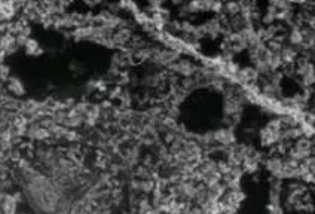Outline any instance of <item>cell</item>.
<instances>
[{
  "label": "cell",
  "instance_id": "10",
  "mask_svg": "<svg viewBox=\"0 0 315 214\" xmlns=\"http://www.w3.org/2000/svg\"><path fill=\"white\" fill-rule=\"evenodd\" d=\"M24 48H25V52L28 54V55H40L42 52H43V49L39 46V43L34 40V39H28L27 42H25V45H24Z\"/></svg>",
  "mask_w": 315,
  "mask_h": 214
},
{
  "label": "cell",
  "instance_id": "2",
  "mask_svg": "<svg viewBox=\"0 0 315 214\" xmlns=\"http://www.w3.org/2000/svg\"><path fill=\"white\" fill-rule=\"evenodd\" d=\"M214 143H218L221 146H233L235 144V134L230 128H221L212 132Z\"/></svg>",
  "mask_w": 315,
  "mask_h": 214
},
{
  "label": "cell",
  "instance_id": "7",
  "mask_svg": "<svg viewBox=\"0 0 315 214\" xmlns=\"http://www.w3.org/2000/svg\"><path fill=\"white\" fill-rule=\"evenodd\" d=\"M289 43L295 48H301L302 42H304V36H302V28L299 27H293L289 33Z\"/></svg>",
  "mask_w": 315,
  "mask_h": 214
},
{
  "label": "cell",
  "instance_id": "11",
  "mask_svg": "<svg viewBox=\"0 0 315 214\" xmlns=\"http://www.w3.org/2000/svg\"><path fill=\"white\" fill-rule=\"evenodd\" d=\"M15 213V200L9 197L3 203V214H13Z\"/></svg>",
  "mask_w": 315,
  "mask_h": 214
},
{
  "label": "cell",
  "instance_id": "5",
  "mask_svg": "<svg viewBox=\"0 0 315 214\" xmlns=\"http://www.w3.org/2000/svg\"><path fill=\"white\" fill-rule=\"evenodd\" d=\"M280 55H281V60H283L284 64H295L296 60H298V51L292 45H289V46L284 45V48L281 49Z\"/></svg>",
  "mask_w": 315,
  "mask_h": 214
},
{
  "label": "cell",
  "instance_id": "1",
  "mask_svg": "<svg viewBox=\"0 0 315 214\" xmlns=\"http://www.w3.org/2000/svg\"><path fill=\"white\" fill-rule=\"evenodd\" d=\"M283 122L281 117H274L271 119L266 126H263L259 132V138L263 147H274L275 144H278L281 141V135H283Z\"/></svg>",
  "mask_w": 315,
  "mask_h": 214
},
{
  "label": "cell",
  "instance_id": "8",
  "mask_svg": "<svg viewBox=\"0 0 315 214\" xmlns=\"http://www.w3.org/2000/svg\"><path fill=\"white\" fill-rule=\"evenodd\" d=\"M7 91H9L10 94H13V96L19 97V96L24 94V85H22V82H21L19 79H16V78H9V79H7Z\"/></svg>",
  "mask_w": 315,
  "mask_h": 214
},
{
  "label": "cell",
  "instance_id": "9",
  "mask_svg": "<svg viewBox=\"0 0 315 214\" xmlns=\"http://www.w3.org/2000/svg\"><path fill=\"white\" fill-rule=\"evenodd\" d=\"M223 12H224V15L232 18V16H236V15L241 13V6H239V3L236 0H226Z\"/></svg>",
  "mask_w": 315,
  "mask_h": 214
},
{
  "label": "cell",
  "instance_id": "3",
  "mask_svg": "<svg viewBox=\"0 0 315 214\" xmlns=\"http://www.w3.org/2000/svg\"><path fill=\"white\" fill-rule=\"evenodd\" d=\"M173 69L177 73H182L183 76H188V78H191L197 72L195 66L191 61H188V60H180L177 63H173Z\"/></svg>",
  "mask_w": 315,
  "mask_h": 214
},
{
  "label": "cell",
  "instance_id": "12",
  "mask_svg": "<svg viewBox=\"0 0 315 214\" xmlns=\"http://www.w3.org/2000/svg\"><path fill=\"white\" fill-rule=\"evenodd\" d=\"M302 82H304L305 87H313V85H315V69L302 76Z\"/></svg>",
  "mask_w": 315,
  "mask_h": 214
},
{
  "label": "cell",
  "instance_id": "13",
  "mask_svg": "<svg viewBox=\"0 0 315 214\" xmlns=\"http://www.w3.org/2000/svg\"><path fill=\"white\" fill-rule=\"evenodd\" d=\"M7 72H9V67L1 66V79H3V81H7V79H9V78H7Z\"/></svg>",
  "mask_w": 315,
  "mask_h": 214
},
{
  "label": "cell",
  "instance_id": "4",
  "mask_svg": "<svg viewBox=\"0 0 315 214\" xmlns=\"http://www.w3.org/2000/svg\"><path fill=\"white\" fill-rule=\"evenodd\" d=\"M283 167H284V159L280 158V156H271L268 161H266V168L277 177L280 179V174L283 171Z\"/></svg>",
  "mask_w": 315,
  "mask_h": 214
},
{
  "label": "cell",
  "instance_id": "6",
  "mask_svg": "<svg viewBox=\"0 0 315 214\" xmlns=\"http://www.w3.org/2000/svg\"><path fill=\"white\" fill-rule=\"evenodd\" d=\"M16 4L15 0H3L1 1V19H12L16 13Z\"/></svg>",
  "mask_w": 315,
  "mask_h": 214
}]
</instances>
